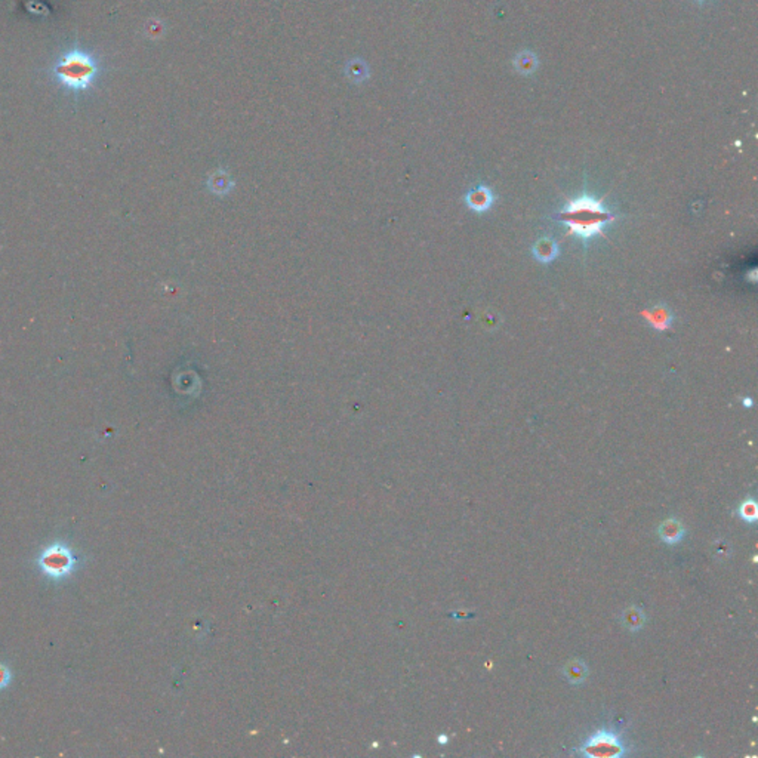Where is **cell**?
<instances>
[{
    "label": "cell",
    "instance_id": "7c38bea8",
    "mask_svg": "<svg viewBox=\"0 0 758 758\" xmlns=\"http://www.w3.org/2000/svg\"><path fill=\"white\" fill-rule=\"evenodd\" d=\"M514 64H516V68H517L518 73L532 74V73H535L537 68H538V58L533 52L525 51V52H521L520 55H517V58L514 59Z\"/></svg>",
    "mask_w": 758,
    "mask_h": 758
},
{
    "label": "cell",
    "instance_id": "9c48e42d",
    "mask_svg": "<svg viewBox=\"0 0 758 758\" xmlns=\"http://www.w3.org/2000/svg\"><path fill=\"white\" fill-rule=\"evenodd\" d=\"M563 676L571 685H582L588 677V666L581 659H571L563 666Z\"/></svg>",
    "mask_w": 758,
    "mask_h": 758
},
{
    "label": "cell",
    "instance_id": "8992f818",
    "mask_svg": "<svg viewBox=\"0 0 758 758\" xmlns=\"http://www.w3.org/2000/svg\"><path fill=\"white\" fill-rule=\"evenodd\" d=\"M493 202H495V196L488 185H477L476 189L468 191L465 196L467 206L479 214L488 212L490 206L493 205Z\"/></svg>",
    "mask_w": 758,
    "mask_h": 758
},
{
    "label": "cell",
    "instance_id": "7a4b0ae2",
    "mask_svg": "<svg viewBox=\"0 0 758 758\" xmlns=\"http://www.w3.org/2000/svg\"><path fill=\"white\" fill-rule=\"evenodd\" d=\"M96 74L98 64L95 58L78 48L66 52L54 67V76L58 83L74 92L91 88Z\"/></svg>",
    "mask_w": 758,
    "mask_h": 758
},
{
    "label": "cell",
    "instance_id": "5b68a950",
    "mask_svg": "<svg viewBox=\"0 0 758 758\" xmlns=\"http://www.w3.org/2000/svg\"><path fill=\"white\" fill-rule=\"evenodd\" d=\"M641 316L653 329L659 332L668 330L674 321L673 312L665 304H656L649 309H643Z\"/></svg>",
    "mask_w": 758,
    "mask_h": 758
},
{
    "label": "cell",
    "instance_id": "9a60e30c",
    "mask_svg": "<svg viewBox=\"0 0 758 758\" xmlns=\"http://www.w3.org/2000/svg\"><path fill=\"white\" fill-rule=\"evenodd\" d=\"M743 406L751 407V406H752V400H751V399H745V400H743Z\"/></svg>",
    "mask_w": 758,
    "mask_h": 758
},
{
    "label": "cell",
    "instance_id": "6da1fadb",
    "mask_svg": "<svg viewBox=\"0 0 758 758\" xmlns=\"http://www.w3.org/2000/svg\"><path fill=\"white\" fill-rule=\"evenodd\" d=\"M604 198H595L583 193L576 198H567L564 207L557 214V219L567 227V235H574L583 242L595 235L606 238L604 227L613 222L616 217L604 207Z\"/></svg>",
    "mask_w": 758,
    "mask_h": 758
},
{
    "label": "cell",
    "instance_id": "277c9868",
    "mask_svg": "<svg viewBox=\"0 0 758 758\" xmlns=\"http://www.w3.org/2000/svg\"><path fill=\"white\" fill-rule=\"evenodd\" d=\"M39 566L46 576L61 579L71 574L76 566V557L67 545L54 544L41 554Z\"/></svg>",
    "mask_w": 758,
    "mask_h": 758
},
{
    "label": "cell",
    "instance_id": "8fae6325",
    "mask_svg": "<svg viewBox=\"0 0 758 758\" xmlns=\"http://www.w3.org/2000/svg\"><path fill=\"white\" fill-rule=\"evenodd\" d=\"M345 74H347V78L350 79L351 82L362 83L369 78V68H367L365 61L351 59V61H348L347 68H345Z\"/></svg>",
    "mask_w": 758,
    "mask_h": 758
},
{
    "label": "cell",
    "instance_id": "4fadbf2b",
    "mask_svg": "<svg viewBox=\"0 0 758 758\" xmlns=\"http://www.w3.org/2000/svg\"><path fill=\"white\" fill-rule=\"evenodd\" d=\"M738 514L743 521H747V523H755L758 518V506H757L755 500L747 498L745 501H742V504L738 508Z\"/></svg>",
    "mask_w": 758,
    "mask_h": 758
},
{
    "label": "cell",
    "instance_id": "ba28073f",
    "mask_svg": "<svg viewBox=\"0 0 758 758\" xmlns=\"http://www.w3.org/2000/svg\"><path fill=\"white\" fill-rule=\"evenodd\" d=\"M532 252H533V256H535L539 261V263L548 264L558 256V252H560V249H558V245H557L555 240L545 238V239H541L535 245H533Z\"/></svg>",
    "mask_w": 758,
    "mask_h": 758
},
{
    "label": "cell",
    "instance_id": "3957f363",
    "mask_svg": "<svg viewBox=\"0 0 758 758\" xmlns=\"http://www.w3.org/2000/svg\"><path fill=\"white\" fill-rule=\"evenodd\" d=\"M578 752L590 758H618L627 752V747L619 733L602 729L590 735L581 745Z\"/></svg>",
    "mask_w": 758,
    "mask_h": 758
},
{
    "label": "cell",
    "instance_id": "30bf717a",
    "mask_svg": "<svg viewBox=\"0 0 758 758\" xmlns=\"http://www.w3.org/2000/svg\"><path fill=\"white\" fill-rule=\"evenodd\" d=\"M620 620L628 631H640L646 624V615L641 607L632 604L620 615Z\"/></svg>",
    "mask_w": 758,
    "mask_h": 758
},
{
    "label": "cell",
    "instance_id": "52a82bcc",
    "mask_svg": "<svg viewBox=\"0 0 758 758\" xmlns=\"http://www.w3.org/2000/svg\"><path fill=\"white\" fill-rule=\"evenodd\" d=\"M657 535H659L661 541L666 545H677L685 538L686 530L678 520L668 518L662 521L659 527H657Z\"/></svg>",
    "mask_w": 758,
    "mask_h": 758
},
{
    "label": "cell",
    "instance_id": "5bb4252c",
    "mask_svg": "<svg viewBox=\"0 0 758 758\" xmlns=\"http://www.w3.org/2000/svg\"><path fill=\"white\" fill-rule=\"evenodd\" d=\"M9 681H10L9 669L5 665L0 664V689H5L9 685Z\"/></svg>",
    "mask_w": 758,
    "mask_h": 758
}]
</instances>
